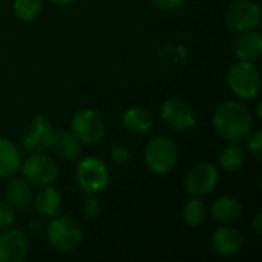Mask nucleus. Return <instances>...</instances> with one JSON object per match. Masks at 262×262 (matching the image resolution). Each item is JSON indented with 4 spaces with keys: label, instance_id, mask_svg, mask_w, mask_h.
I'll return each instance as SVG.
<instances>
[{
    "label": "nucleus",
    "instance_id": "nucleus-1",
    "mask_svg": "<svg viewBox=\"0 0 262 262\" xmlns=\"http://www.w3.org/2000/svg\"><path fill=\"white\" fill-rule=\"evenodd\" d=\"M213 126L216 134L229 141L239 143L249 137L253 127V117L249 106L238 100L221 103L213 115Z\"/></svg>",
    "mask_w": 262,
    "mask_h": 262
},
{
    "label": "nucleus",
    "instance_id": "nucleus-2",
    "mask_svg": "<svg viewBox=\"0 0 262 262\" xmlns=\"http://www.w3.org/2000/svg\"><path fill=\"white\" fill-rule=\"evenodd\" d=\"M144 161L154 173L164 175L172 172L178 163V147L175 141L164 135L154 137L146 146Z\"/></svg>",
    "mask_w": 262,
    "mask_h": 262
},
{
    "label": "nucleus",
    "instance_id": "nucleus-3",
    "mask_svg": "<svg viewBox=\"0 0 262 262\" xmlns=\"http://www.w3.org/2000/svg\"><path fill=\"white\" fill-rule=\"evenodd\" d=\"M46 236L49 244L61 252L71 253L80 247L83 243V230L74 218L69 216H54V220L48 224Z\"/></svg>",
    "mask_w": 262,
    "mask_h": 262
},
{
    "label": "nucleus",
    "instance_id": "nucleus-4",
    "mask_svg": "<svg viewBox=\"0 0 262 262\" xmlns=\"http://www.w3.org/2000/svg\"><path fill=\"white\" fill-rule=\"evenodd\" d=\"M230 91L243 100H252L258 97L261 88L259 69L250 61H236L227 75Z\"/></svg>",
    "mask_w": 262,
    "mask_h": 262
},
{
    "label": "nucleus",
    "instance_id": "nucleus-5",
    "mask_svg": "<svg viewBox=\"0 0 262 262\" xmlns=\"http://www.w3.org/2000/svg\"><path fill=\"white\" fill-rule=\"evenodd\" d=\"M75 178L80 189L88 195H95L109 186L111 175L106 164L95 157L83 158L75 169Z\"/></svg>",
    "mask_w": 262,
    "mask_h": 262
},
{
    "label": "nucleus",
    "instance_id": "nucleus-6",
    "mask_svg": "<svg viewBox=\"0 0 262 262\" xmlns=\"http://www.w3.org/2000/svg\"><path fill=\"white\" fill-rule=\"evenodd\" d=\"M71 132L78 138L81 144H98L104 134L106 124L103 117L94 109H81L74 114L71 120Z\"/></svg>",
    "mask_w": 262,
    "mask_h": 262
},
{
    "label": "nucleus",
    "instance_id": "nucleus-7",
    "mask_svg": "<svg viewBox=\"0 0 262 262\" xmlns=\"http://www.w3.org/2000/svg\"><path fill=\"white\" fill-rule=\"evenodd\" d=\"M21 173L29 184L49 186L58 178V167L55 161L45 152L31 154L21 164Z\"/></svg>",
    "mask_w": 262,
    "mask_h": 262
},
{
    "label": "nucleus",
    "instance_id": "nucleus-8",
    "mask_svg": "<svg viewBox=\"0 0 262 262\" xmlns=\"http://www.w3.org/2000/svg\"><path fill=\"white\" fill-rule=\"evenodd\" d=\"M262 20L261 6L253 0H238L226 12V23L235 32L255 31Z\"/></svg>",
    "mask_w": 262,
    "mask_h": 262
},
{
    "label": "nucleus",
    "instance_id": "nucleus-9",
    "mask_svg": "<svg viewBox=\"0 0 262 262\" xmlns=\"http://www.w3.org/2000/svg\"><path fill=\"white\" fill-rule=\"evenodd\" d=\"M218 169L209 161L195 164L184 178V189L192 198L207 196L218 183Z\"/></svg>",
    "mask_w": 262,
    "mask_h": 262
},
{
    "label": "nucleus",
    "instance_id": "nucleus-10",
    "mask_svg": "<svg viewBox=\"0 0 262 262\" xmlns=\"http://www.w3.org/2000/svg\"><path fill=\"white\" fill-rule=\"evenodd\" d=\"M160 115L164 124L178 132H186L196 126L195 111L181 100H166L161 106Z\"/></svg>",
    "mask_w": 262,
    "mask_h": 262
},
{
    "label": "nucleus",
    "instance_id": "nucleus-11",
    "mask_svg": "<svg viewBox=\"0 0 262 262\" xmlns=\"http://www.w3.org/2000/svg\"><path fill=\"white\" fill-rule=\"evenodd\" d=\"M54 127L45 115H35L26 134L21 137V147L28 154L46 152L51 147Z\"/></svg>",
    "mask_w": 262,
    "mask_h": 262
},
{
    "label": "nucleus",
    "instance_id": "nucleus-12",
    "mask_svg": "<svg viewBox=\"0 0 262 262\" xmlns=\"http://www.w3.org/2000/svg\"><path fill=\"white\" fill-rule=\"evenodd\" d=\"M28 250V238L21 230L9 227L0 233V262H23Z\"/></svg>",
    "mask_w": 262,
    "mask_h": 262
},
{
    "label": "nucleus",
    "instance_id": "nucleus-13",
    "mask_svg": "<svg viewBox=\"0 0 262 262\" xmlns=\"http://www.w3.org/2000/svg\"><path fill=\"white\" fill-rule=\"evenodd\" d=\"M210 244L216 255H220L223 258H230L241 252L244 239L238 229L224 226L213 232V235L210 238Z\"/></svg>",
    "mask_w": 262,
    "mask_h": 262
},
{
    "label": "nucleus",
    "instance_id": "nucleus-14",
    "mask_svg": "<svg viewBox=\"0 0 262 262\" xmlns=\"http://www.w3.org/2000/svg\"><path fill=\"white\" fill-rule=\"evenodd\" d=\"M32 190L29 183L21 178V177H14L6 186L5 190V201L15 210V212H23L28 210L29 206L32 204Z\"/></svg>",
    "mask_w": 262,
    "mask_h": 262
},
{
    "label": "nucleus",
    "instance_id": "nucleus-15",
    "mask_svg": "<svg viewBox=\"0 0 262 262\" xmlns=\"http://www.w3.org/2000/svg\"><path fill=\"white\" fill-rule=\"evenodd\" d=\"M262 55V37L256 31L243 32L235 43V57L239 61L255 63Z\"/></svg>",
    "mask_w": 262,
    "mask_h": 262
},
{
    "label": "nucleus",
    "instance_id": "nucleus-16",
    "mask_svg": "<svg viewBox=\"0 0 262 262\" xmlns=\"http://www.w3.org/2000/svg\"><path fill=\"white\" fill-rule=\"evenodd\" d=\"M243 203L235 196H221L212 206L210 215L220 224H232L243 215Z\"/></svg>",
    "mask_w": 262,
    "mask_h": 262
},
{
    "label": "nucleus",
    "instance_id": "nucleus-17",
    "mask_svg": "<svg viewBox=\"0 0 262 262\" xmlns=\"http://www.w3.org/2000/svg\"><path fill=\"white\" fill-rule=\"evenodd\" d=\"M49 149H52L58 158L64 161H72L78 158L81 152V143L72 132L60 130V132H54Z\"/></svg>",
    "mask_w": 262,
    "mask_h": 262
},
{
    "label": "nucleus",
    "instance_id": "nucleus-18",
    "mask_svg": "<svg viewBox=\"0 0 262 262\" xmlns=\"http://www.w3.org/2000/svg\"><path fill=\"white\" fill-rule=\"evenodd\" d=\"M21 164V154L17 144L0 137V180L15 175Z\"/></svg>",
    "mask_w": 262,
    "mask_h": 262
},
{
    "label": "nucleus",
    "instance_id": "nucleus-19",
    "mask_svg": "<svg viewBox=\"0 0 262 262\" xmlns=\"http://www.w3.org/2000/svg\"><path fill=\"white\" fill-rule=\"evenodd\" d=\"M32 203L35 204V209L41 216L54 218L61 209V195L51 184L41 186V189L37 192Z\"/></svg>",
    "mask_w": 262,
    "mask_h": 262
},
{
    "label": "nucleus",
    "instance_id": "nucleus-20",
    "mask_svg": "<svg viewBox=\"0 0 262 262\" xmlns=\"http://www.w3.org/2000/svg\"><path fill=\"white\" fill-rule=\"evenodd\" d=\"M123 126L134 134H147L152 130L154 118L150 112L144 107H130L123 114Z\"/></svg>",
    "mask_w": 262,
    "mask_h": 262
},
{
    "label": "nucleus",
    "instance_id": "nucleus-21",
    "mask_svg": "<svg viewBox=\"0 0 262 262\" xmlns=\"http://www.w3.org/2000/svg\"><path fill=\"white\" fill-rule=\"evenodd\" d=\"M220 164L227 172H238L246 164V152L239 143H230L220 155Z\"/></svg>",
    "mask_w": 262,
    "mask_h": 262
},
{
    "label": "nucleus",
    "instance_id": "nucleus-22",
    "mask_svg": "<svg viewBox=\"0 0 262 262\" xmlns=\"http://www.w3.org/2000/svg\"><path fill=\"white\" fill-rule=\"evenodd\" d=\"M207 218L206 206L200 201V198H192L183 207V220L190 227H200L204 224Z\"/></svg>",
    "mask_w": 262,
    "mask_h": 262
},
{
    "label": "nucleus",
    "instance_id": "nucleus-23",
    "mask_svg": "<svg viewBox=\"0 0 262 262\" xmlns=\"http://www.w3.org/2000/svg\"><path fill=\"white\" fill-rule=\"evenodd\" d=\"M43 9V0H14L12 11L14 15L21 21L35 20Z\"/></svg>",
    "mask_w": 262,
    "mask_h": 262
},
{
    "label": "nucleus",
    "instance_id": "nucleus-24",
    "mask_svg": "<svg viewBox=\"0 0 262 262\" xmlns=\"http://www.w3.org/2000/svg\"><path fill=\"white\" fill-rule=\"evenodd\" d=\"M15 221V210L3 200H0V229H9Z\"/></svg>",
    "mask_w": 262,
    "mask_h": 262
},
{
    "label": "nucleus",
    "instance_id": "nucleus-25",
    "mask_svg": "<svg viewBox=\"0 0 262 262\" xmlns=\"http://www.w3.org/2000/svg\"><path fill=\"white\" fill-rule=\"evenodd\" d=\"M111 158L115 164L123 166L130 161L132 155H130V150L127 147H124L123 144H114L111 149Z\"/></svg>",
    "mask_w": 262,
    "mask_h": 262
},
{
    "label": "nucleus",
    "instance_id": "nucleus-26",
    "mask_svg": "<svg viewBox=\"0 0 262 262\" xmlns=\"http://www.w3.org/2000/svg\"><path fill=\"white\" fill-rule=\"evenodd\" d=\"M249 141H247V147L249 152L256 158L261 160L262 158V132L261 130H255L253 134H249Z\"/></svg>",
    "mask_w": 262,
    "mask_h": 262
},
{
    "label": "nucleus",
    "instance_id": "nucleus-27",
    "mask_svg": "<svg viewBox=\"0 0 262 262\" xmlns=\"http://www.w3.org/2000/svg\"><path fill=\"white\" fill-rule=\"evenodd\" d=\"M83 213H84V216H86L88 220L97 218L98 213H100V203H98V200L94 198L92 195H89V198H88V200L84 201V204H83Z\"/></svg>",
    "mask_w": 262,
    "mask_h": 262
},
{
    "label": "nucleus",
    "instance_id": "nucleus-28",
    "mask_svg": "<svg viewBox=\"0 0 262 262\" xmlns=\"http://www.w3.org/2000/svg\"><path fill=\"white\" fill-rule=\"evenodd\" d=\"M155 6H158L160 9H166V11H172L180 8L186 0H152Z\"/></svg>",
    "mask_w": 262,
    "mask_h": 262
},
{
    "label": "nucleus",
    "instance_id": "nucleus-29",
    "mask_svg": "<svg viewBox=\"0 0 262 262\" xmlns=\"http://www.w3.org/2000/svg\"><path fill=\"white\" fill-rule=\"evenodd\" d=\"M253 229H255V232L258 233V235H261L262 233V213H256V216H255V220H253Z\"/></svg>",
    "mask_w": 262,
    "mask_h": 262
},
{
    "label": "nucleus",
    "instance_id": "nucleus-30",
    "mask_svg": "<svg viewBox=\"0 0 262 262\" xmlns=\"http://www.w3.org/2000/svg\"><path fill=\"white\" fill-rule=\"evenodd\" d=\"M49 2H52L55 5H68V3H72L74 0H49Z\"/></svg>",
    "mask_w": 262,
    "mask_h": 262
}]
</instances>
